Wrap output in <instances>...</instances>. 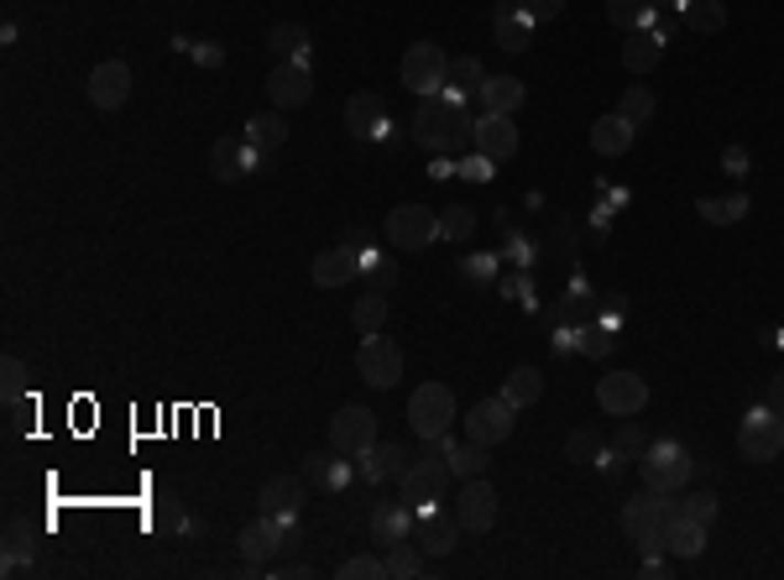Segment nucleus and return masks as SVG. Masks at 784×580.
Segmentation results:
<instances>
[{
    "label": "nucleus",
    "instance_id": "9d476101",
    "mask_svg": "<svg viewBox=\"0 0 784 580\" xmlns=\"http://www.w3.org/2000/svg\"><path fill=\"white\" fill-rule=\"evenodd\" d=\"M738 444H743L748 461H759V465L780 461V450H784V419H774L764 402H759V408H753V413L738 423Z\"/></svg>",
    "mask_w": 784,
    "mask_h": 580
},
{
    "label": "nucleus",
    "instance_id": "72a5a7b5",
    "mask_svg": "<svg viewBox=\"0 0 784 580\" xmlns=\"http://www.w3.org/2000/svg\"><path fill=\"white\" fill-rule=\"evenodd\" d=\"M503 398L513 402V408H528V402H539V398H544V372H534V366H518V372H507Z\"/></svg>",
    "mask_w": 784,
    "mask_h": 580
},
{
    "label": "nucleus",
    "instance_id": "a18cd8bd",
    "mask_svg": "<svg viewBox=\"0 0 784 580\" xmlns=\"http://www.w3.org/2000/svg\"><path fill=\"white\" fill-rule=\"evenodd\" d=\"M152 528H158V534H179L183 528V502L173 497V492H162L158 497V507H152Z\"/></svg>",
    "mask_w": 784,
    "mask_h": 580
},
{
    "label": "nucleus",
    "instance_id": "1a4fd4ad",
    "mask_svg": "<svg viewBox=\"0 0 784 580\" xmlns=\"http://www.w3.org/2000/svg\"><path fill=\"white\" fill-rule=\"evenodd\" d=\"M356 372H362L366 387H398V377H402V351H398V341H387L383 330H377V335H362V351H356Z\"/></svg>",
    "mask_w": 784,
    "mask_h": 580
},
{
    "label": "nucleus",
    "instance_id": "4468645a",
    "mask_svg": "<svg viewBox=\"0 0 784 580\" xmlns=\"http://www.w3.org/2000/svg\"><path fill=\"white\" fill-rule=\"evenodd\" d=\"M455 523H461L465 534H486V528L497 523V492H492V481L486 476L461 486V497H455Z\"/></svg>",
    "mask_w": 784,
    "mask_h": 580
},
{
    "label": "nucleus",
    "instance_id": "3c124183",
    "mask_svg": "<svg viewBox=\"0 0 784 580\" xmlns=\"http://www.w3.org/2000/svg\"><path fill=\"white\" fill-rule=\"evenodd\" d=\"M612 450H617L623 461H638V455H644V450H648L644 429H638V423H623V429H617V444H612Z\"/></svg>",
    "mask_w": 784,
    "mask_h": 580
},
{
    "label": "nucleus",
    "instance_id": "4c0bfd02",
    "mask_svg": "<svg viewBox=\"0 0 784 580\" xmlns=\"http://www.w3.org/2000/svg\"><path fill=\"white\" fill-rule=\"evenodd\" d=\"M486 465H492V455H486V444L476 440H465V444H450V471L461 481H476L486 476Z\"/></svg>",
    "mask_w": 784,
    "mask_h": 580
},
{
    "label": "nucleus",
    "instance_id": "79ce46f5",
    "mask_svg": "<svg viewBox=\"0 0 784 580\" xmlns=\"http://www.w3.org/2000/svg\"><path fill=\"white\" fill-rule=\"evenodd\" d=\"M748 215V194H727V200H701V221L711 225H738Z\"/></svg>",
    "mask_w": 784,
    "mask_h": 580
},
{
    "label": "nucleus",
    "instance_id": "864d4df0",
    "mask_svg": "<svg viewBox=\"0 0 784 580\" xmlns=\"http://www.w3.org/2000/svg\"><path fill=\"white\" fill-rule=\"evenodd\" d=\"M6 408H11V434H26L32 419H37V402L32 398H17V402H6Z\"/></svg>",
    "mask_w": 784,
    "mask_h": 580
},
{
    "label": "nucleus",
    "instance_id": "c85d7f7f",
    "mask_svg": "<svg viewBox=\"0 0 784 580\" xmlns=\"http://www.w3.org/2000/svg\"><path fill=\"white\" fill-rule=\"evenodd\" d=\"M476 95H482L486 116H513L523 105V79H513V74H486V84Z\"/></svg>",
    "mask_w": 784,
    "mask_h": 580
},
{
    "label": "nucleus",
    "instance_id": "2f4dec72",
    "mask_svg": "<svg viewBox=\"0 0 784 580\" xmlns=\"http://www.w3.org/2000/svg\"><path fill=\"white\" fill-rule=\"evenodd\" d=\"M246 141L257 147L261 158H267V152H278L282 141H288V126H282V110H261V116H251V120H246Z\"/></svg>",
    "mask_w": 784,
    "mask_h": 580
},
{
    "label": "nucleus",
    "instance_id": "8fccbe9b",
    "mask_svg": "<svg viewBox=\"0 0 784 580\" xmlns=\"http://www.w3.org/2000/svg\"><path fill=\"white\" fill-rule=\"evenodd\" d=\"M680 513L696 523H711L717 518V492H690V497H680Z\"/></svg>",
    "mask_w": 784,
    "mask_h": 580
},
{
    "label": "nucleus",
    "instance_id": "20e7f679",
    "mask_svg": "<svg viewBox=\"0 0 784 580\" xmlns=\"http://www.w3.org/2000/svg\"><path fill=\"white\" fill-rule=\"evenodd\" d=\"M638 476H644L648 492H685L690 476H696V461H690V450L675 440H659L648 444L644 455H638Z\"/></svg>",
    "mask_w": 784,
    "mask_h": 580
},
{
    "label": "nucleus",
    "instance_id": "7ed1b4c3",
    "mask_svg": "<svg viewBox=\"0 0 784 580\" xmlns=\"http://www.w3.org/2000/svg\"><path fill=\"white\" fill-rule=\"evenodd\" d=\"M680 518V492H638L633 502H623V534L644 549H664V528Z\"/></svg>",
    "mask_w": 784,
    "mask_h": 580
},
{
    "label": "nucleus",
    "instance_id": "5701e85b",
    "mask_svg": "<svg viewBox=\"0 0 784 580\" xmlns=\"http://www.w3.org/2000/svg\"><path fill=\"white\" fill-rule=\"evenodd\" d=\"M664 32L659 26H638V32H627V42H623V68L627 74H648V68H659V58H664Z\"/></svg>",
    "mask_w": 784,
    "mask_h": 580
},
{
    "label": "nucleus",
    "instance_id": "e433bc0d",
    "mask_svg": "<svg viewBox=\"0 0 784 580\" xmlns=\"http://www.w3.org/2000/svg\"><path fill=\"white\" fill-rule=\"evenodd\" d=\"M606 21L623 26V32L654 26V0H606Z\"/></svg>",
    "mask_w": 784,
    "mask_h": 580
},
{
    "label": "nucleus",
    "instance_id": "bb28decb",
    "mask_svg": "<svg viewBox=\"0 0 784 580\" xmlns=\"http://www.w3.org/2000/svg\"><path fill=\"white\" fill-rule=\"evenodd\" d=\"M257 502H261V513H299L303 507V476H272V481H261V492H257Z\"/></svg>",
    "mask_w": 784,
    "mask_h": 580
},
{
    "label": "nucleus",
    "instance_id": "2eb2a0df",
    "mask_svg": "<svg viewBox=\"0 0 784 580\" xmlns=\"http://www.w3.org/2000/svg\"><path fill=\"white\" fill-rule=\"evenodd\" d=\"M89 105H100V110H121L126 100H131V63L126 58H110L100 63L95 74H89Z\"/></svg>",
    "mask_w": 784,
    "mask_h": 580
},
{
    "label": "nucleus",
    "instance_id": "a19ab883",
    "mask_svg": "<svg viewBox=\"0 0 784 580\" xmlns=\"http://www.w3.org/2000/svg\"><path fill=\"white\" fill-rule=\"evenodd\" d=\"M351 320H356V330H362V335H377V330H383V320H387V299L377 293V288H372V293H362V299H356V309H351Z\"/></svg>",
    "mask_w": 784,
    "mask_h": 580
},
{
    "label": "nucleus",
    "instance_id": "e2e57ef3",
    "mask_svg": "<svg viewBox=\"0 0 784 580\" xmlns=\"http://www.w3.org/2000/svg\"><path fill=\"white\" fill-rule=\"evenodd\" d=\"M659 6H669V11H685V0H659Z\"/></svg>",
    "mask_w": 784,
    "mask_h": 580
},
{
    "label": "nucleus",
    "instance_id": "49530a36",
    "mask_svg": "<svg viewBox=\"0 0 784 580\" xmlns=\"http://www.w3.org/2000/svg\"><path fill=\"white\" fill-rule=\"evenodd\" d=\"M612 341H617V335H612V330H602V324L576 330V351H581V356H591V361H602L606 351H612Z\"/></svg>",
    "mask_w": 784,
    "mask_h": 580
},
{
    "label": "nucleus",
    "instance_id": "f8f14e48",
    "mask_svg": "<svg viewBox=\"0 0 784 580\" xmlns=\"http://www.w3.org/2000/svg\"><path fill=\"white\" fill-rule=\"evenodd\" d=\"M597 402H602V413H612V419H633V413H644L648 387L638 372H606L597 382Z\"/></svg>",
    "mask_w": 784,
    "mask_h": 580
},
{
    "label": "nucleus",
    "instance_id": "6ab92c4d",
    "mask_svg": "<svg viewBox=\"0 0 784 580\" xmlns=\"http://www.w3.org/2000/svg\"><path fill=\"white\" fill-rule=\"evenodd\" d=\"M362 278V251L356 246H330L314 257V282L320 288H345V282Z\"/></svg>",
    "mask_w": 784,
    "mask_h": 580
},
{
    "label": "nucleus",
    "instance_id": "4d7b16f0",
    "mask_svg": "<svg viewBox=\"0 0 784 580\" xmlns=\"http://www.w3.org/2000/svg\"><path fill=\"white\" fill-rule=\"evenodd\" d=\"M189 53H194V63H204V68H221V63H225V47H221V42H194Z\"/></svg>",
    "mask_w": 784,
    "mask_h": 580
},
{
    "label": "nucleus",
    "instance_id": "58836bf2",
    "mask_svg": "<svg viewBox=\"0 0 784 580\" xmlns=\"http://www.w3.org/2000/svg\"><path fill=\"white\" fill-rule=\"evenodd\" d=\"M606 455V440L597 429H570V440H565V461L576 465H597Z\"/></svg>",
    "mask_w": 784,
    "mask_h": 580
},
{
    "label": "nucleus",
    "instance_id": "603ef678",
    "mask_svg": "<svg viewBox=\"0 0 784 580\" xmlns=\"http://www.w3.org/2000/svg\"><path fill=\"white\" fill-rule=\"evenodd\" d=\"M518 11L534 21V26H539V21H555V17H560L565 0H518Z\"/></svg>",
    "mask_w": 784,
    "mask_h": 580
},
{
    "label": "nucleus",
    "instance_id": "680f3d73",
    "mask_svg": "<svg viewBox=\"0 0 784 580\" xmlns=\"http://www.w3.org/2000/svg\"><path fill=\"white\" fill-rule=\"evenodd\" d=\"M278 576H288V580H303V576H309V565H303V560H288V565H278Z\"/></svg>",
    "mask_w": 784,
    "mask_h": 580
},
{
    "label": "nucleus",
    "instance_id": "0eeeda50",
    "mask_svg": "<svg viewBox=\"0 0 784 580\" xmlns=\"http://www.w3.org/2000/svg\"><path fill=\"white\" fill-rule=\"evenodd\" d=\"M372 444H377V413H372V408H362V402H345L341 413L330 419V450H335V455H356V461H362Z\"/></svg>",
    "mask_w": 784,
    "mask_h": 580
},
{
    "label": "nucleus",
    "instance_id": "f03ea898",
    "mask_svg": "<svg viewBox=\"0 0 784 580\" xmlns=\"http://www.w3.org/2000/svg\"><path fill=\"white\" fill-rule=\"evenodd\" d=\"M450 476H455L450 471V434H440V440H423L419 461H408V471L398 476V492L414 513H423V507H434L444 497Z\"/></svg>",
    "mask_w": 784,
    "mask_h": 580
},
{
    "label": "nucleus",
    "instance_id": "c9c22d12",
    "mask_svg": "<svg viewBox=\"0 0 784 580\" xmlns=\"http://www.w3.org/2000/svg\"><path fill=\"white\" fill-rule=\"evenodd\" d=\"M685 26H690V32H706V37H711V32H722L727 26V6L722 0H685Z\"/></svg>",
    "mask_w": 784,
    "mask_h": 580
},
{
    "label": "nucleus",
    "instance_id": "6e6552de",
    "mask_svg": "<svg viewBox=\"0 0 784 580\" xmlns=\"http://www.w3.org/2000/svg\"><path fill=\"white\" fill-rule=\"evenodd\" d=\"M440 236V215L429 210V204H398L393 215H387V240L398 246V251H429Z\"/></svg>",
    "mask_w": 784,
    "mask_h": 580
},
{
    "label": "nucleus",
    "instance_id": "6e6d98bb",
    "mask_svg": "<svg viewBox=\"0 0 784 580\" xmlns=\"http://www.w3.org/2000/svg\"><path fill=\"white\" fill-rule=\"evenodd\" d=\"M461 272H465L471 282H476V288H482V282H492V278H497V261H492V257H471V261L461 267Z\"/></svg>",
    "mask_w": 784,
    "mask_h": 580
},
{
    "label": "nucleus",
    "instance_id": "a878e982",
    "mask_svg": "<svg viewBox=\"0 0 784 580\" xmlns=\"http://www.w3.org/2000/svg\"><path fill=\"white\" fill-rule=\"evenodd\" d=\"M32 560H37V528L26 518H11L6 523V565H0V570L17 576L21 565H32Z\"/></svg>",
    "mask_w": 784,
    "mask_h": 580
},
{
    "label": "nucleus",
    "instance_id": "cd10ccee",
    "mask_svg": "<svg viewBox=\"0 0 784 580\" xmlns=\"http://www.w3.org/2000/svg\"><path fill=\"white\" fill-rule=\"evenodd\" d=\"M633 131H638V126L612 110V116H602L597 126H591V147H597L602 158H623L627 147H633Z\"/></svg>",
    "mask_w": 784,
    "mask_h": 580
},
{
    "label": "nucleus",
    "instance_id": "ddd939ff",
    "mask_svg": "<svg viewBox=\"0 0 784 580\" xmlns=\"http://www.w3.org/2000/svg\"><path fill=\"white\" fill-rule=\"evenodd\" d=\"M513 413H518V408H513L503 393H497V398H482L471 413H465V440L486 444V450H492V444H503L507 434H513Z\"/></svg>",
    "mask_w": 784,
    "mask_h": 580
},
{
    "label": "nucleus",
    "instance_id": "f257e3e1",
    "mask_svg": "<svg viewBox=\"0 0 784 580\" xmlns=\"http://www.w3.org/2000/svg\"><path fill=\"white\" fill-rule=\"evenodd\" d=\"M414 141L429 152H461L476 141V126L461 110V95H423L419 116H414Z\"/></svg>",
    "mask_w": 784,
    "mask_h": 580
},
{
    "label": "nucleus",
    "instance_id": "de8ad7c7",
    "mask_svg": "<svg viewBox=\"0 0 784 580\" xmlns=\"http://www.w3.org/2000/svg\"><path fill=\"white\" fill-rule=\"evenodd\" d=\"M440 236L444 240H471V236H476V215H471V210H444V215H440Z\"/></svg>",
    "mask_w": 784,
    "mask_h": 580
},
{
    "label": "nucleus",
    "instance_id": "473e14b6",
    "mask_svg": "<svg viewBox=\"0 0 784 580\" xmlns=\"http://www.w3.org/2000/svg\"><path fill=\"white\" fill-rule=\"evenodd\" d=\"M267 47H272V58H309V32H303L299 21H278L272 32H267Z\"/></svg>",
    "mask_w": 784,
    "mask_h": 580
},
{
    "label": "nucleus",
    "instance_id": "393cba45",
    "mask_svg": "<svg viewBox=\"0 0 784 580\" xmlns=\"http://www.w3.org/2000/svg\"><path fill=\"white\" fill-rule=\"evenodd\" d=\"M492 21H497V47H503V53H523V47L534 42V21L518 11V0H503Z\"/></svg>",
    "mask_w": 784,
    "mask_h": 580
},
{
    "label": "nucleus",
    "instance_id": "5fc2aeb1",
    "mask_svg": "<svg viewBox=\"0 0 784 580\" xmlns=\"http://www.w3.org/2000/svg\"><path fill=\"white\" fill-rule=\"evenodd\" d=\"M759 402H764V408L774 413V419H784V372H780V377H769V382H764V393H759Z\"/></svg>",
    "mask_w": 784,
    "mask_h": 580
},
{
    "label": "nucleus",
    "instance_id": "bf43d9fd",
    "mask_svg": "<svg viewBox=\"0 0 784 580\" xmlns=\"http://www.w3.org/2000/svg\"><path fill=\"white\" fill-rule=\"evenodd\" d=\"M461 173H465V179H492V158H482V152H476L471 162H461Z\"/></svg>",
    "mask_w": 784,
    "mask_h": 580
},
{
    "label": "nucleus",
    "instance_id": "37998d69",
    "mask_svg": "<svg viewBox=\"0 0 784 580\" xmlns=\"http://www.w3.org/2000/svg\"><path fill=\"white\" fill-rule=\"evenodd\" d=\"M444 84H450V95H476V89L486 84V68L476 58H455V63H450V79H444Z\"/></svg>",
    "mask_w": 784,
    "mask_h": 580
},
{
    "label": "nucleus",
    "instance_id": "4be33fe9",
    "mask_svg": "<svg viewBox=\"0 0 784 580\" xmlns=\"http://www.w3.org/2000/svg\"><path fill=\"white\" fill-rule=\"evenodd\" d=\"M383 126H387L383 95L362 89V95H351V100H345V131H351V137H383Z\"/></svg>",
    "mask_w": 784,
    "mask_h": 580
},
{
    "label": "nucleus",
    "instance_id": "dca6fc26",
    "mask_svg": "<svg viewBox=\"0 0 784 580\" xmlns=\"http://www.w3.org/2000/svg\"><path fill=\"white\" fill-rule=\"evenodd\" d=\"M257 162H261V152L246 137H221L210 147V173L221 183H236V179H246V173H257Z\"/></svg>",
    "mask_w": 784,
    "mask_h": 580
},
{
    "label": "nucleus",
    "instance_id": "13d9d810",
    "mask_svg": "<svg viewBox=\"0 0 784 580\" xmlns=\"http://www.w3.org/2000/svg\"><path fill=\"white\" fill-rule=\"evenodd\" d=\"M722 168L732 173V179H743V173H748V152H743V147H727V152H722Z\"/></svg>",
    "mask_w": 784,
    "mask_h": 580
},
{
    "label": "nucleus",
    "instance_id": "39448f33",
    "mask_svg": "<svg viewBox=\"0 0 784 580\" xmlns=\"http://www.w3.org/2000/svg\"><path fill=\"white\" fill-rule=\"evenodd\" d=\"M408 423H414L419 440L450 434V423H455V393H450L444 382H423L419 393L408 398Z\"/></svg>",
    "mask_w": 784,
    "mask_h": 580
},
{
    "label": "nucleus",
    "instance_id": "0e129e2a",
    "mask_svg": "<svg viewBox=\"0 0 784 580\" xmlns=\"http://www.w3.org/2000/svg\"><path fill=\"white\" fill-rule=\"evenodd\" d=\"M780 341H784V335H780Z\"/></svg>",
    "mask_w": 784,
    "mask_h": 580
},
{
    "label": "nucleus",
    "instance_id": "c756f323",
    "mask_svg": "<svg viewBox=\"0 0 784 580\" xmlns=\"http://www.w3.org/2000/svg\"><path fill=\"white\" fill-rule=\"evenodd\" d=\"M303 481H309V486H324V492H341L345 481H351V465L335 461V450H330V455L314 450V455H303Z\"/></svg>",
    "mask_w": 784,
    "mask_h": 580
},
{
    "label": "nucleus",
    "instance_id": "ea45409f",
    "mask_svg": "<svg viewBox=\"0 0 784 580\" xmlns=\"http://www.w3.org/2000/svg\"><path fill=\"white\" fill-rule=\"evenodd\" d=\"M654 110H659V100H654V89H644V84H627L623 100H617V116L633 120V126H644V120H654Z\"/></svg>",
    "mask_w": 784,
    "mask_h": 580
},
{
    "label": "nucleus",
    "instance_id": "f704fd0d",
    "mask_svg": "<svg viewBox=\"0 0 784 580\" xmlns=\"http://www.w3.org/2000/svg\"><path fill=\"white\" fill-rule=\"evenodd\" d=\"M383 565H387V580H414V576H423V549H419V539L393 544Z\"/></svg>",
    "mask_w": 784,
    "mask_h": 580
},
{
    "label": "nucleus",
    "instance_id": "c03bdc74",
    "mask_svg": "<svg viewBox=\"0 0 784 580\" xmlns=\"http://www.w3.org/2000/svg\"><path fill=\"white\" fill-rule=\"evenodd\" d=\"M0 393H6V402H17V398L32 393V372H26V361H17V356L0 361Z\"/></svg>",
    "mask_w": 784,
    "mask_h": 580
},
{
    "label": "nucleus",
    "instance_id": "9b49d317",
    "mask_svg": "<svg viewBox=\"0 0 784 580\" xmlns=\"http://www.w3.org/2000/svg\"><path fill=\"white\" fill-rule=\"evenodd\" d=\"M309 95H314V68H309V58L272 63V74H267V100H272V110H293V105H303Z\"/></svg>",
    "mask_w": 784,
    "mask_h": 580
},
{
    "label": "nucleus",
    "instance_id": "f3484780",
    "mask_svg": "<svg viewBox=\"0 0 784 580\" xmlns=\"http://www.w3.org/2000/svg\"><path fill=\"white\" fill-rule=\"evenodd\" d=\"M272 555H282V523H278V513H261V518L241 534V565H246V576H257V570L272 560Z\"/></svg>",
    "mask_w": 784,
    "mask_h": 580
},
{
    "label": "nucleus",
    "instance_id": "b1692460",
    "mask_svg": "<svg viewBox=\"0 0 784 580\" xmlns=\"http://www.w3.org/2000/svg\"><path fill=\"white\" fill-rule=\"evenodd\" d=\"M402 471H408V455H402V444H393V440H377V444H372V450L362 455V476H366V486L398 481Z\"/></svg>",
    "mask_w": 784,
    "mask_h": 580
},
{
    "label": "nucleus",
    "instance_id": "052dcab7",
    "mask_svg": "<svg viewBox=\"0 0 784 580\" xmlns=\"http://www.w3.org/2000/svg\"><path fill=\"white\" fill-rule=\"evenodd\" d=\"M341 246H356V251H372V236H366L362 225H351V230L341 236Z\"/></svg>",
    "mask_w": 784,
    "mask_h": 580
},
{
    "label": "nucleus",
    "instance_id": "7c9ffc66",
    "mask_svg": "<svg viewBox=\"0 0 784 580\" xmlns=\"http://www.w3.org/2000/svg\"><path fill=\"white\" fill-rule=\"evenodd\" d=\"M664 549H669V555H680V560H696V555L706 549V523H696V518H685L680 513V518L664 528Z\"/></svg>",
    "mask_w": 784,
    "mask_h": 580
},
{
    "label": "nucleus",
    "instance_id": "a211bd4d",
    "mask_svg": "<svg viewBox=\"0 0 784 580\" xmlns=\"http://www.w3.org/2000/svg\"><path fill=\"white\" fill-rule=\"evenodd\" d=\"M461 523L455 518H444V513H434V507H423L419 523H414V539H419L423 555H450L455 544H461Z\"/></svg>",
    "mask_w": 784,
    "mask_h": 580
},
{
    "label": "nucleus",
    "instance_id": "412c9836",
    "mask_svg": "<svg viewBox=\"0 0 784 580\" xmlns=\"http://www.w3.org/2000/svg\"><path fill=\"white\" fill-rule=\"evenodd\" d=\"M476 152L492 162H507L513 152H518V126H513V116H482L476 120Z\"/></svg>",
    "mask_w": 784,
    "mask_h": 580
},
{
    "label": "nucleus",
    "instance_id": "423d86ee",
    "mask_svg": "<svg viewBox=\"0 0 784 580\" xmlns=\"http://www.w3.org/2000/svg\"><path fill=\"white\" fill-rule=\"evenodd\" d=\"M444 79H450V58H444L440 42H414L408 53H402V84L414 89V95H440Z\"/></svg>",
    "mask_w": 784,
    "mask_h": 580
},
{
    "label": "nucleus",
    "instance_id": "09e8293b",
    "mask_svg": "<svg viewBox=\"0 0 784 580\" xmlns=\"http://www.w3.org/2000/svg\"><path fill=\"white\" fill-rule=\"evenodd\" d=\"M341 580H383L387 576V565L383 560H372V555H356V560H345L341 570H335Z\"/></svg>",
    "mask_w": 784,
    "mask_h": 580
},
{
    "label": "nucleus",
    "instance_id": "aec40b11",
    "mask_svg": "<svg viewBox=\"0 0 784 580\" xmlns=\"http://www.w3.org/2000/svg\"><path fill=\"white\" fill-rule=\"evenodd\" d=\"M414 507L408 502H377V513H372V544H383V549H393V544L414 539Z\"/></svg>",
    "mask_w": 784,
    "mask_h": 580
}]
</instances>
